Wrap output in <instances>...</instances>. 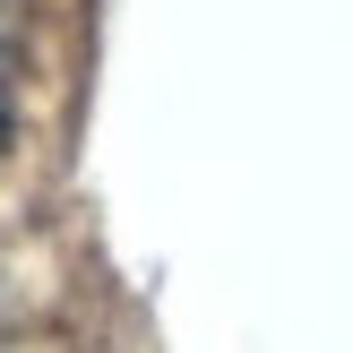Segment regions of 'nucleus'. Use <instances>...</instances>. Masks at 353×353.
<instances>
[{"label": "nucleus", "mask_w": 353, "mask_h": 353, "mask_svg": "<svg viewBox=\"0 0 353 353\" xmlns=\"http://www.w3.org/2000/svg\"><path fill=\"white\" fill-rule=\"evenodd\" d=\"M9 130H17V52L0 43V147H9Z\"/></svg>", "instance_id": "nucleus-1"}]
</instances>
